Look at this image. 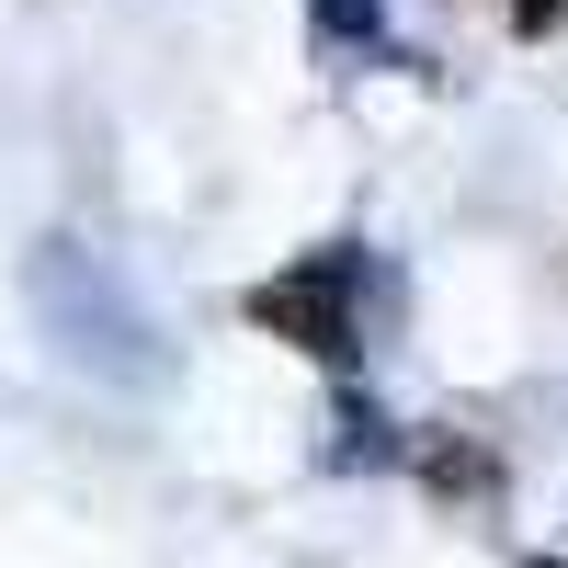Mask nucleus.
Returning a JSON list of instances; mask_svg holds the SVG:
<instances>
[{
    "mask_svg": "<svg viewBox=\"0 0 568 568\" xmlns=\"http://www.w3.org/2000/svg\"><path fill=\"white\" fill-rule=\"evenodd\" d=\"M364 251H307V262H284L273 284H251V329H273V342H296L318 364H353L364 353Z\"/></svg>",
    "mask_w": 568,
    "mask_h": 568,
    "instance_id": "f257e3e1",
    "label": "nucleus"
},
{
    "mask_svg": "<svg viewBox=\"0 0 568 568\" xmlns=\"http://www.w3.org/2000/svg\"><path fill=\"white\" fill-rule=\"evenodd\" d=\"M409 444L387 433V409H375V398H342V409H329V466H398Z\"/></svg>",
    "mask_w": 568,
    "mask_h": 568,
    "instance_id": "f03ea898",
    "label": "nucleus"
},
{
    "mask_svg": "<svg viewBox=\"0 0 568 568\" xmlns=\"http://www.w3.org/2000/svg\"><path fill=\"white\" fill-rule=\"evenodd\" d=\"M420 478L433 489H489V455L478 444H420Z\"/></svg>",
    "mask_w": 568,
    "mask_h": 568,
    "instance_id": "7ed1b4c3",
    "label": "nucleus"
},
{
    "mask_svg": "<svg viewBox=\"0 0 568 568\" xmlns=\"http://www.w3.org/2000/svg\"><path fill=\"white\" fill-rule=\"evenodd\" d=\"M375 23H387V0H318V34L329 45H375Z\"/></svg>",
    "mask_w": 568,
    "mask_h": 568,
    "instance_id": "20e7f679",
    "label": "nucleus"
},
{
    "mask_svg": "<svg viewBox=\"0 0 568 568\" xmlns=\"http://www.w3.org/2000/svg\"><path fill=\"white\" fill-rule=\"evenodd\" d=\"M535 568H557V557H535Z\"/></svg>",
    "mask_w": 568,
    "mask_h": 568,
    "instance_id": "39448f33",
    "label": "nucleus"
}]
</instances>
